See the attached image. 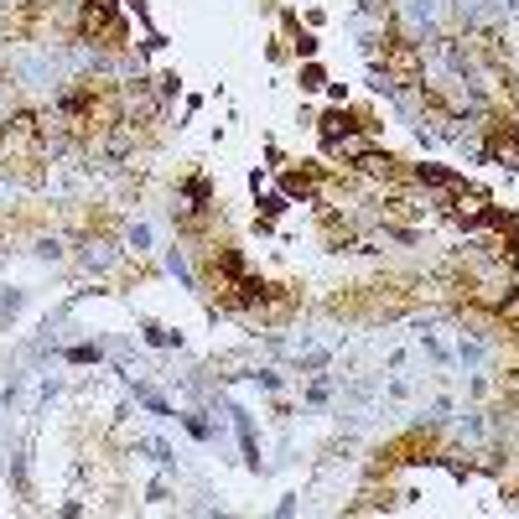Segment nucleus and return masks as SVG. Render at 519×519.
Instances as JSON below:
<instances>
[{"label": "nucleus", "instance_id": "nucleus-10", "mask_svg": "<svg viewBox=\"0 0 519 519\" xmlns=\"http://www.w3.org/2000/svg\"><path fill=\"white\" fill-rule=\"evenodd\" d=\"M249 379H255V384H265V390H280V374H275V369H255Z\"/></svg>", "mask_w": 519, "mask_h": 519}, {"label": "nucleus", "instance_id": "nucleus-8", "mask_svg": "<svg viewBox=\"0 0 519 519\" xmlns=\"http://www.w3.org/2000/svg\"><path fill=\"white\" fill-rule=\"evenodd\" d=\"M130 249H136V255H141V249H151V229H146V224H130Z\"/></svg>", "mask_w": 519, "mask_h": 519}, {"label": "nucleus", "instance_id": "nucleus-5", "mask_svg": "<svg viewBox=\"0 0 519 519\" xmlns=\"http://www.w3.org/2000/svg\"><path fill=\"white\" fill-rule=\"evenodd\" d=\"M62 359H68V364H99V359H104V348H99V343H78V348H68Z\"/></svg>", "mask_w": 519, "mask_h": 519}, {"label": "nucleus", "instance_id": "nucleus-1", "mask_svg": "<svg viewBox=\"0 0 519 519\" xmlns=\"http://www.w3.org/2000/svg\"><path fill=\"white\" fill-rule=\"evenodd\" d=\"M229 415H234V426H239V442H244V462H249V467H260V447H255V421H249V410H244V405H234Z\"/></svg>", "mask_w": 519, "mask_h": 519}, {"label": "nucleus", "instance_id": "nucleus-9", "mask_svg": "<svg viewBox=\"0 0 519 519\" xmlns=\"http://www.w3.org/2000/svg\"><path fill=\"white\" fill-rule=\"evenodd\" d=\"M301 89H307V94L322 89V68H317V62H312V68H301Z\"/></svg>", "mask_w": 519, "mask_h": 519}, {"label": "nucleus", "instance_id": "nucleus-12", "mask_svg": "<svg viewBox=\"0 0 519 519\" xmlns=\"http://www.w3.org/2000/svg\"><path fill=\"white\" fill-rule=\"evenodd\" d=\"M146 498H151V504H161V498H166V478H156V483H151V488H146Z\"/></svg>", "mask_w": 519, "mask_h": 519}, {"label": "nucleus", "instance_id": "nucleus-7", "mask_svg": "<svg viewBox=\"0 0 519 519\" xmlns=\"http://www.w3.org/2000/svg\"><path fill=\"white\" fill-rule=\"evenodd\" d=\"M255 197H260V192H255ZM260 213H265V224L280 219V213H286V197H260Z\"/></svg>", "mask_w": 519, "mask_h": 519}, {"label": "nucleus", "instance_id": "nucleus-11", "mask_svg": "<svg viewBox=\"0 0 519 519\" xmlns=\"http://www.w3.org/2000/svg\"><path fill=\"white\" fill-rule=\"evenodd\" d=\"M177 89H182V78H177V73H161V99H172Z\"/></svg>", "mask_w": 519, "mask_h": 519}, {"label": "nucleus", "instance_id": "nucleus-4", "mask_svg": "<svg viewBox=\"0 0 519 519\" xmlns=\"http://www.w3.org/2000/svg\"><path fill=\"white\" fill-rule=\"evenodd\" d=\"M177 426H182V431H192L197 442H213V426H208L197 410H177Z\"/></svg>", "mask_w": 519, "mask_h": 519}, {"label": "nucleus", "instance_id": "nucleus-6", "mask_svg": "<svg viewBox=\"0 0 519 519\" xmlns=\"http://www.w3.org/2000/svg\"><path fill=\"white\" fill-rule=\"evenodd\" d=\"M136 452H146V457H151V462H161V467L172 462V447H166V442H136Z\"/></svg>", "mask_w": 519, "mask_h": 519}, {"label": "nucleus", "instance_id": "nucleus-3", "mask_svg": "<svg viewBox=\"0 0 519 519\" xmlns=\"http://www.w3.org/2000/svg\"><path fill=\"white\" fill-rule=\"evenodd\" d=\"M141 332H146V343H151V348H182V332L161 327V322H141Z\"/></svg>", "mask_w": 519, "mask_h": 519}, {"label": "nucleus", "instance_id": "nucleus-2", "mask_svg": "<svg viewBox=\"0 0 519 519\" xmlns=\"http://www.w3.org/2000/svg\"><path fill=\"white\" fill-rule=\"evenodd\" d=\"M182 197H187V213H208V203H213L208 177H187V182H182Z\"/></svg>", "mask_w": 519, "mask_h": 519}]
</instances>
